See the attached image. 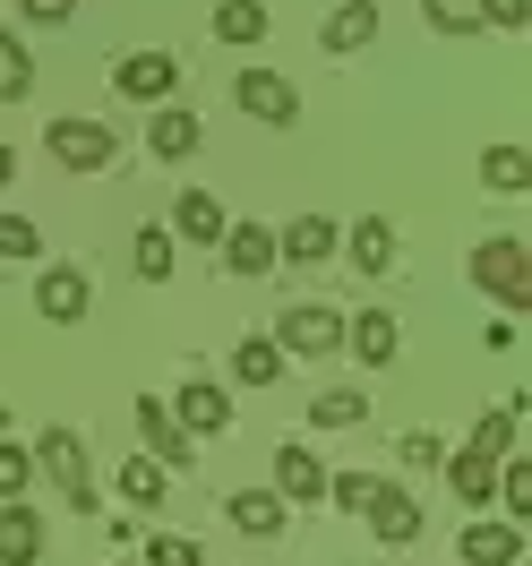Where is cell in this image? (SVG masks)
<instances>
[{
	"instance_id": "cell-4",
	"label": "cell",
	"mask_w": 532,
	"mask_h": 566,
	"mask_svg": "<svg viewBox=\"0 0 532 566\" xmlns=\"http://www.w3.org/2000/svg\"><path fill=\"white\" fill-rule=\"evenodd\" d=\"M129 421H138L146 455L164 463V472H189V455H198V438H189V429L173 421V403H164V395H138V403H129Z\"/></svg>"
},
{
	"instance_id": "cell-24",
	"label": "cell",
	"mask_w": 532,
	"mask_h": 566,
	"mask_svg": "<svg viewBox=\"0 0 532 566\" xmlns=\"http://www.w3.org/2000/svg\"><path fill=\"white\" fill-rule=\"evenodd\" d=\"M258 35H267L258 0H215V43H258Z\"/></svg>"
},
{
	"instance_id": "cell-32",
	"label": "cell",
	"mask_w": 532,
	"mask_h": 566,
	"mask_svg": "<svg viewBox=\"0 0 532 566\" xmlns=\"http://www.w3.org/2000/svg\"><path fill=\"white\" fill-rule=\"evenodd\" d=\"M27 481H35V455L0 438V497H27Z\"/></svg>"
},
{
	"instance_id": "cell-1",
	"label": "cell",
	"mask_w": 532,
	"mask_h": 566,
	"mask_svg": "<svg viewBox=\"0 0 532 566\" xmlns=\"http://www.w3.org/2000/svg\"><path fill=\"white\" fill-rule=\"evenodd\" d=\"M35 463L52 472V490L70 497V515H95V506H104L95 472H86V438H77V429H43V438H35Z\"/></svg>"
},
{
	"instance_id": "cell-28",
	"label": "cell",
	"mask_w": 532,
	"mask_h": 566,
	"mask_svg": "<svg viewBox=\"0 0 532 566\" xmlns=\"http://www.w3.org/2000/svg\"><path fill=\"white\" fill-rule=\"evenodd\" d=\"M310 421H319V429H361V421H369V403H361V387H326L319 403H310Z\"/></svg>"
},
{
	"instance_id": "cell-22",
	"label": "cell",
	"mask_w": 532,
	"mask_h": 566,
	"mask_svg": "<svg viewBox=\"0 0 532 566\" xmlns=\"http://www.w3.org/2000/svg\"><path fill=\"white\" fill-rule=\"evenodd\" d=\"M223 223H232V214L215 207L207 189H180V198H173V232H180V241H223Z\"/></svg>"
},
{
	"instance_id": "cell-5",
	"label": "cell",
	"mask_w": 532,
	"mask_h": 566,
	"mask_svg": "<svg viewBox=\"0 0 532 566\" xmlns=\"http://www.w3.org/2000/svg\"><path fill=\"white\" fill-rule=\"evenodd\" d=\"M232 104H241L249 120H267V129H292V120H301V95H292L284 70H241L232 77Z\"/></svg>"
},
{
	"instance_id": "cell-11",
	"label": "cell",
	"mask_w": 532,
	"mask_h": 566,
	"mask_svg": "<svg viewBox=\"0 0 532 566\" xmlns=\"http://www.w3.org/2000/svg\"><path fill=\"white\" fill-rule=\"evenodd\" d=\"M275 497L284 506H326V463L310 447H275Z\"/></svg>"
},
{
	"instance_id": "cell-17",
	"label": "cell",
	"mask_w": 532,
	"mask_h": 566,
	"mask_svg": "<svg viewBox=\"0 0 532 566\" xmlns=\"http://www.w3.org/2000/svg\"><path fill=\"white\" fill-rule=\"evenodd\" d=\"M275 258H284V266H326V258H335V223H326V214H292L284 232H275Z\"/></svg>"
},
{
	"instance_id": "cell-31",
	"label": "cell",
	"mask_w": 532,
	"mask_h": 566,
	"mask_svg": "<svg viewBox=\"0 0 532 566\" xmlns=\"http://www.w3.org/2000/svg\"><path fill=\"white\" fill-rule=\"evenodd\" d=\"M421 18L438 35H481V9H472V0H421Z\"/></svg>"
},
{
	"instance_id": "cell-7",
	"label": "cell",
	"mask_w": 532,
	"mask_h": 566,
	"mask_svg": "<svg viewBox=\"0 0 532 566\" xmlns=\"http://www.w3.org/2000/svg\"><path fill=\"white\" fill-rule=\"evenodd\" d=\"M35 310L52 326H77L86 310H95V275H86V266H43L35 275Z\"/></svg>"
},
{
	"instance_id": "cell-26",
	"label": "cell",
	"mask_w": 532,
	"mask_h": 566,
	"mask_svg": "<svg viewBox=\"0 0 532 566\" xmlns=\"http://www.w3.org/2000/svg\"><path fill=\"white\" fill-rule=\"evenodd\" d=\"M27 86H35V61H27V43L0 27V104H27Z\"/></svg>"
},
{
	"instance_id": "cell-36",
	"label": "cell",
	"mask_w": 532,
	"mask_h": 566,
	"mask_svg": "<svg viewBox=\"0 0 532 566\" xmlns=\"http://www.w3.org/2000/svg\"><path fill=\"white\" fill-rule=\"evenodd\" d=\"M472 9H481V27H507V35L532 27V0H472Z\"/></svg>"
},
{
	"instance_id": "cell-34",
	"label": "cell",
	"mask_w": 532,
	"mask_h": 566,
	"mask_svg": "<svg viewBox=\"0 0 532 566\" xmlns=\"http://www.w3.org/2000/svg\"><path fill=\"white\" fill-rule=\"evenodd\" d=\"M146 566H207V549L180 541V532H164V541H146Z\"/></svg>"
},
{
	"instance_id": "cell-27",
	"label": "cell",
	"mask_w": 532,
	"mask_h": 566,
	"mask_svg": "<svg viewBox=\"0 0 532 566\" xmlns=\"http://www.w3.org/2000/svg\"><path fill=\"white\" fill-rule=\"evenodd\" d=\"M121 497H129V506H164V497H173V490H164V463L129 455V463H121Z\"/></svg>"
},
{
	"instance_id": "cell-16",
	"label": "cell",
	"mask_w": 532,
	"mask_h": 566,
	"mask_svg": "<svg viewBox=\"0 0 532 566\" xmlns=\"http://www.w3.org/2000/svg\"><path fill=\"white\" fill-rule=\"evenodd\" d=\"M43 558V515L27 497H0V566H35Z\"/></svg>"
},
{
	"instance_id": "cell-6",
	"label": "cell",
	"mask_w": 532,
	"mask_h": 566,
	"mask_svg": "<svg viewBox=\"0 0 532 566\" xmlns=\"http://www.w3.org/2000/svg\"><path fill=\"white\" fill-rule=\"evenodd\" d=\"M43 146H52V164H61V172H104L121 138H112L104 120H52V129H43Z\"/></svg>"
},
{
	"instance_id": "cell-30",
	"label": "cell",
	"mask_w": 532,
	"mask_h": 566,
	"mask_svg": "<svg viewBox=\"0 0 532 566\" xmlns=\"http://www.w3.org/2000/svg\"><path fill=\"white\" fill-rule=\"evenodd\" d=\"M481 180H490V189H532V155L524 146H490V155H481Z\"/></svg>"
},
{
	"instance_id": "cell-18",
	"label": "cell",
	"mask_w": 532,
	"mask_h": 566,
	"mask_svg": "<svg viewBox=\"0 0 532 566\" xmlns=\"http://www.w3.org/2000/svg\"><path fill=\"white\" fill-rule=\"evenodd\" d=\"M438 463H447V490H456L463 506H472V515H481V506L498 497V463H490V455H472V447H456V455H438Z\"/></svg>"
},
{
	"instance_id": "cell-14",
	"label": "cell",
	"mask_w": 532,
	"mask_h": 566,
	"mask_svg": "<svg viewBox=\"0 0 532 566\" xmlns=\"http://www.w3.org/2000/svg\"><path fill=\"white\" fill-rule=\"evenodd\" d=\"M173 421L189 429V438H215V429H232V395L207 387V378H189V387L173 395Z\"/></svg>"
},
{
	"instance_id": "cell-3",
	"label": "cell",
	"mask_w": 532,
	"mask_h": 566,
	"mask_svg": "<svg viewBox=\"0 0 532 566\" xmlns=\"http://www.w3.org/2000/svg\"><path fill=\"white\" fill-rule=\"evenodd\" d=\"M275 344H284V360H326V353H344V310H326V301H292L284 326H275Z\"/></svg>"
},
{
	"instance_id": "cell-25",
	"label": "cell",
	"mask_w": 532,
	"mask_h": 566,
	"mask_svg": "<svg viewBox=\"0 0 532 566\" xmlns=\"http://www.w3.org/2000/svg\"><path fill=\"white\" fill-rule=\"evenodd\" d=\"M129 266H138L146 283H173V232H164V223H146L138 241H129Z\"/></svg>"
},
{
	"instance_id": "cell-12",
	"label": "cell",
	"mask_w": 532,
	"mask_h": 566,
	"mask_svg": "<svg viewBox=\"0 0 532 566\" xmlns=\"http://www.w3.org/2000/svg\"><path fill=\"white\" fill-rule=\"evenodd\" d=\"M223 266H232V275L241 283H258V275H275V232H267V223H223Z\"/></svg>"
},
{
	"instance_id": "cell-9",
	"label": "cell",
	"mask_w": 532,
	"mask_h": 566,
	"mask_svg": "<svg viewBox=\"0 0 532 566\" xmlns=\"http://www.w3.org/2000/svg\"><path fill=\"white\" fill-rule=\"evenodd\" d=\"M344 353H353L361 369H395V353H404L395 310H361V318H344Z\"/></svg>"
},
{
	"instance_id": "cell-29",
	"label": "cell",
	"mask_w": 532,
	"mask_h": 566,
	"mask_svg": "<svg viewBox=\"0 0 532 566\" xmlns=\"http://www.w3.org/2000/svg\"><path fill=\"white\" fill-rule=\"evenodd\" d=\"M472 455H490V463H507V455H515V403L481 412V429H472Z\"/></svg>"
},
{
	"instance_id": "cell-40",
	"label": "cell",
	"mask_w": 532,
	"mask_h": 566,
	"mask_svg": "<svg viewBox=\"0 0 532 566\" xmlns=\"http://www.w3.org/2000/svg\"><path fill=\"white\" fill-rule=\"evenodd\" d=\"M515 566H524V558H515Z\"/></svg>"
},
{
	"instance_id": "cell-33",
	"label": "cell",
	"mask_w": 532,
	"mask_h": 566,
	"mask_svg": "<svg viewBox=\"0 0 532 566\" xmlns=\"http://www.w3.org/2000/svg\"><path fill=\"white\" fill-rule=\"evenodd\" d=\"M369 490H378L369 472H326V497H335L344 515H361V506H369Z\"/></svg>"
},
{
	"instance_id": "cell-39",
	"label": "cell",
	"mask_w": 532,
	"mask_h": 566,
	"mask_svg": "<svg viewBox=\"0 0 532 566\" xmlns=\"http://www.w3.org/2000/svg\"><path fill=\"white\" fill-rule=\"evenodd\" d=\"M9 180H18V155H9V146H0V189H9Z\"/></svg>"
},
{
	"instance_id": "cell-8",
	"label": "cell",
	"mask_w": 532,
	"mask_h": 566,
	"mask_svg": "<svg viewBox=\"0 0 532 566\" xmlns=\"http://www.w3.org/2000/svg\"><path fill=\"white\" fill-rule=\"evenodd\" d=\"M112 86H121L129 104H173L180 95V61L173 52H129V61L112 70Z\"/></svg>"
},
{
	"instance_id": "cell-15",
	"label": "cell",
	"mask_w": 532,
	"mask_h": 566,
	"mask_svg": "<svg viewBox=\"0 0 532 566\" xmlns=\"http://www.w3.org/2000/svg\"><path fill=\"white\" fill-rule=\"evenodd\" d=\"M456 558L463 566H515L524 558V524H490V515H481V524H463Z\"/></svg>"
},
{
	"instance_id": "cell-38",
	"label": "cell",
	"mask_w": 532,
	"mask_h": 566,
	"mask_svg": "<svg viewBox=\"0 0 532 566\" xmlns=\"http://www.w3.org/2000/svg\"><path fill=\"white\" fill-rule=\"evenodd\" d=\"M447 455V447H438V438H429V429H413V438H404V463H413V472H429V463Z\"/></svg>"
},
{
	"instance_id": "cell-13",
	"label": "cell",
	"mask_w": 532,
	"mask_h": 566,
	"mask_svg": "<svg viewBox=\"0 0 532 566\" xmlns=\"http://www.w3.org/2000/svg\"><path fill=\"white\" fill-rule=\"evenodd\" d=\"M207 146V129H198V112L189 104H155V120H146V155H164V164H180V155H198Z\"/></svg>"
},
{
	"instance_id": "cell-21",
	"label": "cell",
	"mask_w": 532,
	"mask_h": 566,
	"mask_svg": "<svg viewBox=\"0 0 532 566\" xmlns=\"http://www.w3.org/2000/svg\"><path fill=\"white\" fill-rule=\"evenodd\" d=\"M232 378H241V387H275V378H284V344H275V335H241V344H232Z\"/></svg>"
},
{
	"instance_id": "cell-20",
	"label": "cell",
	"mask_w": 532,
	"mask_h": 566,
	"mask_svg": "<svg viewBox=\"0 0 532 566\" xmlns=\"http://www.w3.org/2000/svg\"><path fill=\"white\" fill-rule=\"evenodd\" d=\"M223 515H232V532H249V541H275V532H284V497L275 490H232Z\"/></svg>"
},
{
	"instance_id": "cell-10",
	"label": "cell",
	"mask_w": 532,
	"mask_h": 566,
	"mask_svg": "<svg viewBox=\"0 0 532 566\" xmlns=\"http://www.w3.org/2000/svg\"><path fill=\"white\" fill-rule=\"evenodd\" d=\"M361 524L378 532L387 549H404V541L421 532V497H413V490H395V481H378V490H369V506H361Z\"/></svg>"
},
{
	"instance_id": "cell-35",
	"label": "cell",
	"mask_w": 532,
	"mask_h": 566,
	"mask_svg": "<svg viewBox=\"0 0 532 566\" xmlns=\"http://www.w3.org/2000/svg\"><path fill=\"white\" fill-rule=\"evenodd\" d=\"M35 249H43V232L27 214H0V258H35Z\"/></svg>"
},
{
	"instance_id": "cell-37",
	"label": "cell",
	"mask_w": 532,
	"mask_h": 566,
	"mask_svg": "<svg viewBox=\"0 0 532 566\" xmlns=\"http://www.w3.org/2000/svg\"><path fill=\"white\" fill-rule=\"evenodd\" d=\"M27 9V27H70L77 18V0H18Z\"/></svg>"
},
{
	"instance_id": "cell-23",
	"label": "cell",
	"mask_w": 532,
	"mask_h": 566,
	"mask_svg": "<svg viewBox=\"0 0 532 566\" xmlns=\"http://www.w3.org/2000/svg\"><path fill=\"white\" fill-rule=\"evenodd\" d=\"M353 266H361V275H387V266H395V223H387V214H361V223H353Z\"/></svg>"
},
{
	"instance_id": "cell-19",
	"label": "cell",
	"mask_w": 532,
	"mask_h": 566,
	"mask_svg": "<svg viewBox=\"0 0 532 566\" xmlns=\"http://www.w3.org/2000/svg\"><path fill=\"white\" fill-rule=\"evenodd\" d=\"M319 43L326 52H369V43H378V0H344V9L319 27Z\"/></svg>"
},
{
	"instance_id": "cell-2",
	"label": "cell",
	"mask_w": 532,
	"mask_h": 566,
	"mask_svg": "<svg viewBox=\"0 0 532 566\" xmlns=\"http://www.w3.org/2000/svg\"><path fill=\"white\" fill-rule=\"evenodd\" d=\"M472 283L490 292L498 310H532V249L507 241V232H498V241H481V249H472Z\"/></svg>"
}]
</instances>
